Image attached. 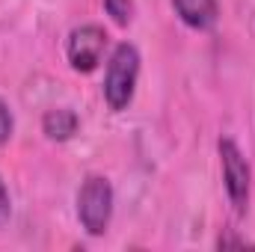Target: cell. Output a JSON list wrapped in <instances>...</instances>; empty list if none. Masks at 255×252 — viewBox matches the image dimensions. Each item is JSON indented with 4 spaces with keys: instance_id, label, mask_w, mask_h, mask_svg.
<instances>
[{
    "instance_id": "1",
    "label": "cell",
    "mask_w": 255,
    "mask_h": 252,
    "mask_svg": "<svg viewBox=\"0 0 255 252\" xmlns=\"http://www.w3.org/2000/svg\"><path fill=\"white\" fill-rule=\"evenodd\" d=\"M136 77H139V51L128 42L116 45V51L110 54L107 71H104V98L110 110H125L130 104Z\"/></svg>"
},
{
    "instance_id": "2",
    "label": "cell",
    "mask_w": 255,
    "mask_h": 252,
    "mask_svg": "<svg viewBox=\"0 0 255 252\" xmlns=\"http://www.w3.org/2000/svg\"><path fill=\"white\" fill-rule=\"evenodd\" d=\"M113 217V187L101 175H89L77 193V220L89 235H104Z\"/></svg>"
},
{
    "instance_id": "3",
    "label": "cell",
    "mask_w": 255,
    "mask_h": 252,
    "mask_svg": "<svg viewBox=\"0 0 255 252\" xmlns=\"http://www.w3.org/2000/svg\"><path fill=\"white\" fill-rule=\"evenodd\" d=\"M220 160H223V181H226V193L235 205L238 214L247 211L250 202V181H253V169L244 157V151L232 142V139H220Z\"/></svg>"
},
{
    "instance_id": "4",
    "label": "cell",
    "mask_w": 255,
    "mask_h": 252,
    "mask_svg": "<svg viewBox=\"0 0 255 252\" xmlns=\"http://www.w3.org/2000/svg\"><path fill=\"white\" fill-rule=\"evenodd\" d=\"M104 48H107L104 27L83 24V27L71 30L68 45H65V54H68V63H71L74 71H92V68H98V63H101Z\"/></svg>"
},
{
    "instance_id": "5",
    "label": "cell",
    "mask_w": 255,
    "mask_h": 252,
    "mask_svg": "<svg viewBox=\"0 0 255 252\" xmlns=\"http://www.w3.org/2000/svg\"><path fill=\"white\" fill-rule=\"evenodd\" d=\"M175 15L193 27V30H208L217 24V0H172Z\"/></svg>"
},
{
    "instance_id": "6",
    "label": "cell",
    "mask_w": 255,
    "mask_h": 252,
    "mask_svg": "<svg viewBox=\"0 0 255 252\" xmlns=\"http://www.w3.org/2000/svg\"><path fill=\"white\" fill-rule=\"evenodd\" d=\"M42 127H45V133H48L51 139H68V136H74V130H77V116H74L71 110H65V107H57V110H48V113H45Z\"/></svg>"
},
{
    "instance_id": "7",
    "label": "cell",
    "mask_w": 255,
    "mask_h": 252,
    "mask_svg": "<svg viewBox=\"0 0 255 252\" xmlns=\"http://www.w3.org/2000/svg\"><path fill=\"white\" fill-rule=\"evenodd\" d=\"M104 6H107V15L116 24H122V27H125L128 21H130V15H133V0H104Z\"/></svg>"
},
{
    "instance_id": "8",
    "label": "cell",
    "mask_w": 255,
    "mask_h": 252,
    "mask_svg": "<svg viewBox=\"0 0 255 252\" xmlns=\"http://www.w3.org/2000/svg\"><path fill=\"white\" fill-rule=\"evenodd\" d=\"M12 136V113H9V107L0 101V142H6Z\"/></svg>"
},
{
    "instance_id": "9",
    "label": "cell",
    "mask_w": 255,
    "mask_h": 252,
    "mask_svg": "<svg viewBox=\"0 0 255 252\" xmlns=\"http://www.w3.org/2000/svg\"><path fill=\"white\" fill-rule=\"evenodd\" d=\"M9 214H12V205H9V193H6V184H3V178H0V226H6Z\"/></svg>"
}]
</instances>
